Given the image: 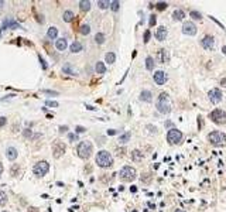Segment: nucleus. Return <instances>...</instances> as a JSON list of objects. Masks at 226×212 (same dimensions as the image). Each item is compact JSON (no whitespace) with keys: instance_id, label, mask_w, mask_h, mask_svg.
<instances>
[{"instance_id":"17","label":"nucleus","mask_w":226,"mask_h":212,"mask_svg":"<svg viewBox=\"0 0 226 212\" xmlns=\"http://www.w3.org/2000/svg\"><path fill=\"white\" fill-rule=\"evenodd\" d=\"M139 99L143 100V102H151V99H153V94H151V91H141Z\"/></svg>"},{"instance_id":"1","label":"nucleus","mask_w":226,"mask_h":212,"mask_svg":"<svg viewBox=\"0 0 226 212\" xmlns=\"http://www.w3.org/2000/svg\"><path fill=\"white\" fill-rule=\"evenodd\" d=\"M171 99H170V95L167 92H162L158 96V100H157V110L160 113H170L171 112Z\"/></svg>"},{"instance_id":"45","label":"nucleus","mask_w":226,"mask_h":212,"mask_svg":"<svg viewBox=\"0 0 226 212\" xmlns=\"http://www.w3.org/2000/svg\"><path fill=\"white\" fill-rule=\"evenodd\" d=\"M59 130H61V132H65V130H67V127H65V126H61V127H59Z\"/></svg>"},{"instance_id":"31","label":"nucleus","mask_w":226,"mask_h":212,"mask_svg":"<svg viewBox=\"0 0 226 212\" xmlns=\"http://www.w3.org/2000/svg\"><path fill=\"white\" fill-rule=\"evenodd\" d=\"M110 4V1H108V0H99L98 1V6L100 7V9H108Z\"/></svg>"},{"instance_id":"26","label":"nucleus","mask_w":226,"mask_h":212,"mask_svg":"<svg viewBox=\"0 0 226 212\" xmlns=\"http://www.w3.org/2000/svg\"><path fill=\"white\" fill-rule=\"evenodd\" d=\"M64 20L67 21V23L72 21V20H74V13L69 12V10H68V12H65V13H64Z\"/></svg>"},{"instance_id":"14","label":"nucleus","mask_w":226,"mask_h":212,"mask_svg":"<svg viewBox=\"0 0 226 212\" xmlns=\"http://www.w3.org/2000/svg\"><path fill=\"white\" fill-rule=\"evenodd\" d=\"M156 38L158 40V41H164V40L167 38V29H165V27H160V29H157Z\"/></svg>"},{"instance_id":"4","label":"nucleus","mask_w":226,"mask_h":212,"mask_svg":"<svg viewBox=\"0 0 226 212\" xmlns=\"http://www.w3.org/2000/svg\"><path fill=\"white\" fill-rule=\"evenodd\" d=\"M208 140L211 141V144H214V146H225L226 144V136L223 135L222 132L215 130V132H211V133H209Z\"/></svg>"},{"instance_id":"32","label":"nucleus","mask_w":226,"mask_h":212,"mask_svg":"<svg viewBox=\"0 0 226 212\" xmlns=\"http://www.w3.org/2000/svg\"><path fill=\"white\" fill-rule=\"evenodd\" d=\"M119 6H120L119 1H112V3H110V9H112L113 12H117V10H119Z\"/></svg>"},{"instance_id":"16","label":"nucleus","mask_w":226,"mask_h":212,"mask_svg":"<svg viewBox=\"0 0 226 212\" xmlns=\"http://www.w3.org/2000/svg\"><path fill=\"white\" fill-rule=\"evenodd\" d=\"M6 156H7V159L10 160V161H14V160L17 159V150L14 147H7V150H6Z\"/></svg>"},{"instance_id":"34","label":"nucleus","mask_w":226,"mask_h":212,"mask_svg":"<svg viewBox=\"0 0 226 212\" xmlns=\"http://www.w3.org/2000/svg\"><path fill=\"white\" fill-rule=\"evenodd\" d=\"M129 139H130V133H124V135L120 137V140H119V141H120V143H126Z\"/></svg>"},{"instance_id":"2","label":"nucleus","mask_w":226,"mask_h":212,"mask_svg":"<svg viewBox=\"0 0 226 212\" xmlns=\"http://www.w3.org/2000/svg\"><path fill=\"white\" fill-rule=\"evenodd\" d=\"M96 164L99 167H110V165L113 164V157L106 150H100L96 154Z\"/></svg>"},{"instance_id":"7","label":"nucleus","mask_w":226,"mask_h":212,"mask_svg":"<svg viewBox=\"0 0 226 212\" xmlns=\"http://www.w3.org/2000/svg\"><path fill=\"white\" fill-rule=\"evenodd\" d=\"M50 170V164L47 163V161H40V163H37L34 165V168H33V173H34V175L37 177H44L48 173Z\"/></svg>"},{"instance_id":"44","label":"nucleus","mask_w":226,"mask_h":212,"mask_svg":"<svg viewBox=\"0 0 226 212\" xmlns=\"http://www.w3.org/2000/svg\"><path fill=\"white\" fill-rule=\"evenodd\" d=\"M29 212H38V211H37L35 208H30V209H29Z\"/></svg>"},{"instance_id":"20","label":"nucleus","mask_w":226,"mask_h":212,"mask_svg":"<svg viewBox=\"0 0 226 212\" xmlns=\"http://www.w3.org/2000/svg\"><path fill=\"white\" fill-rule=\"evenodd\" d=\"M184 17H185L184 10H175V12L173 13V18H174L175 21H180V20H182Z\"/></svg>"},{"instance_id":"9","label":"nucleus","mask_w":226,"mask_h":212,"mask_svg":"<svg viewBox=\"0 0 226 212\" xmlns=\"http://www.w3.org/2000/svg\"><path fill=\"white\" fill-rule=\"evenodd\" d=\"M222 91L220 89H218V88H214V89H211L208 92V98H209V100L212 102V103H219L220 100H222Z\"/></svg>"},{"instance_id":"42","label":"nucleus","mask_w":226,"mask_h":212,"mask_svg":"<svg viewBox=\"0 0 226 212\" xmlns=\"http://www.w3.org/2000/svg\"><path fill=\"white\" fill-rule=\"evenodd\" d=\"M108 135H110V136L116 135V130H109V132H108Z\"/></svg>"},{"instance_id":"49","label":"nucleus","mask_w":226,"mask_h":212,"mask_svg":"<svg viewBox=\"0 0 226 212\" xmlns=\"http://www.w3.org/2000/svg\"><path fill=\"white\" fill-rule=\"evenodd\" d=\"M3 4H4V1H0V7L3 6Z\"/></svg>"},{"instance_id":"22","label":"nucleus","mask_w":226,"mask_h":212,"mask_svg":"<svg viewBox=\"0 0 226 212\" xmlns=\"http://www.w3.org/2000/svg\"><path fill=\"white\" fill-rule=\"evenodd\" d=\"M47 35H48V38H57V35H58V30L55 29V27H50L48 31H47Z\"/></svg>"},{"instance_id":"6","label":"nucleus","mask_w":226,"mask_h":212,"mask_svg":"<svg viewBox=\"0 0 226 212\" xmlns=\"http://www.w3.org/2000/svg\"><path fill=\"white\" fill-rule=\"evenodd\" d=\"M209 119H212L214 123L223 124V123H226V112L225 110H222V109H215V110L211 112Z\"/></svg>"},{"instance_id":"39","label":"nucleus","mask_w":226,"mask_h":212,"mask_svg":"<svg viewBox=\"0 0 226 212\" xmlns=\"http://www.w3.org/2000/svg\"><path fill=\"white\" fill-rule=\"evenodd\" d=\"M38 58H40V62H41V65H42V68L45 69V68H47V64H45V62H44V59H42V57H41V55H38Z\"/></svg>"},{"instance_id":"40","label":"nucleus","mask_w":226,"mask_h":212,"mask_svg":"<svg viewBox=\"0 0 226 212\" xmlns=\"http://www.w3.org/2000/svg\"><path fill=\"white\" fill-rule=\"evenodd\" d=\"M6 118H0V127H3V126H4V124H6Z\"/></svg>"},{"instance_id":"29","label":"nucleus","mask_w":226,"mask_h":212,"mask_svg":"<svg viewBox=\"0 0 226 212\" xmlns=\"http://www.w3.org/2000/svg\"><path fill=\"white\" fill-rule=\"evenodd\" d=\"M133 160L134 161H141V160H143V154L140 153V151H137V150H134L133 151Z\"/></svg>"},{"instance_id":"23","label":"nucleus","mask_w":226,"mask_h":212,"mask_svg":"<svg viewBox=\"0 0 226 212\" xmlns=\"http://www.w3.org/2000/svg\"><path fill=\"white\" fill-rule=\"evenodd\" d=\"M95 69H96V72H98V74H105V72H106V67H105V64L102 62V61H99V62H96Z\"/></svg>"},{"instance_id":"28","label":"nucleus","mask_w":226,"mask_h":212,"mask_svg":"<svg viewBox=\"0 0 226 212\" xmlns=\"http://www.w3.org/2000/svg\"><path fill=\"white\" fill-rule=\"evenodd\" d=\"M95 41L98 42V44H103V42H105V34H102V33H98V34L95 35Z\"/></svg>"},{"instance_id":"11","label":"nucleus","mask_w":226,"mask_h":212,"mask_svg":"<svg viewBox=\"0 0 226 212\" xmlns=\"http://www.w3.org/2000/svg\"><path fill=\"white\" fill-rule=\"evenodd\" d=\"M215 44V38L212 35H205L202 40H201V45H202L205 50H212Z\"/></svg>"},{"instance_id":"18","label":"nucleus","mask_w":226,"mask_h":212,"mask_svg":"<svg viewBox=\"0 0 226 212\" xmlns=\"http://www.w3.org/2000/svg\"><path fill=\"white\" fill-rule=\"evenodd\" d=\"M55 47H57V50H59V51L67 50V47H68L67 40H65V38H59V40H57V41H55Z\"/></svg>"},{"instance_id":"15","label":"nucleus","mask_w":226,"mask_h":212,"mask_svg":"<svg viewBox=\"0 0 226 212\" xmlns=\"http://www.w3.org/2000/svg\"><path fill=\"white\" fill-rule=\"evenodd\" d=\"M65 153V146L62 143H57L55 146H54V156L55 157H59V156H62Z\"/></svg>"},{"instance_id":"10","label":"nucleus","mask_w":226,"mask_h":212,"mask_svg":"<svg viewBox=\"0 0 226 212\" xmlns=\"http://www.w3.org/2000/svg\"><path fill=\"white\" fill-rule=\"evenodd\" d=\"M182 33L185 35H195L197 34V26L192 21H185L182 26Z\"/></svg>"},{"instance_id":"5","label":"nucleus","mask_w":226,"mask_h":212,"mask_svg":"<svg viewBox=\"0 0 226 212\" xmlns=\"http://www.w3.org/2000/svg\"><path fill=\"white\" fill-rule=\"evenodd\" d=\"M120 178H122L123 181H133L136 175H137V173L134 170L133 167H130V165H126V167H123L122 170H120Z\"/></svg>"},{"instance_id":"41","label":"nucleus","mask_w":226,"mask_h":212,"mask_svg":"<svg viewBox=\"0 0 226 212\" xmlns=\"http://www.w3.org/2000/svg\"><path fill=\"white\" fill-rule=\"evenodd\" d=\"M85 127H81V126H78V127H76V133H83V132H85Z\"/></svg>"},{"instance_id":"19","label":"nucleus","mask_w":226,"mask_h":212,"mask_svg":"<svg viewBox=\"0 0 226 212\" xmlns=\"http://www.w3.org/2000/svg\"><path fill=\"white\" fill-rule=\"evenodd\" d=\"M69 50H71V53H79V51H82V44L78 41H74L71 44Z\"/></svg>"},{"instance_id":"3","label":"nucleus","mask_w":226,"mask_h":212,"mask_svg":"<svg viewBox=\"0 0 226 212\" xmlns=\"http://www.w3.org/2000/svg\"><path fill=\"white\" fill-rule=\"evenodd\" d=\"M92 150H93V146L91 141H81L79 143V146L76 148V151H78V156L81 157V159H89L91 157V154H92Z\"/></svg>"},{"instance_id":"27","label":"nucleus","mask_w":226,"mask_h":212,"mask_svg":"<svg viewBox=\"0 0 226 212\" xmlns=\"http://www.w3.org/2000/svg\"><path fill=\"white\" fill-rule=\"evenodd\" d=\"M79 31H81V34H82V35H88L89 33H91V27H89L88 24H83V26L81 27V30H79Z\"/></svg>"},{"instance_id":"33","label":"nucleus","mask_w":226,"mask_h":212,"mask_svg":"<svg viewBox=\"0 0 226 212\" xmlns=\"http://www.w3.org/2000/svg\"><path fill=\"white\" fill-rule=\"evenodd\" d=\"M157 9H158V10H160V12H161V10H165V9H167V3H165V1H160V3H157Z\"/></svg>"},{"instance_id":"25","label":"nucleus","mask_w":226,"mask_h":212,"mask_svg":"<svg viewBox=\"0 0 226 212\" xmlns=\"http://www.w3.org/2000/svg\"><path fill=\"white\" fill-rule=\"evenodd\" d=\"M146 68H147L148 71L154 69V61H153L151 57H147V58H146Z\"/></svg>"},{"instance_id":"30","label":"nucleus","mask_w":226,"mask_h":212,"mask_svg":"<svg viewBox=\"0 0 226 212\" xmlns=\"http://www.w3.org/2000/svg\"><path fill=\"white\" fill-rule=\"evenodd\" d=\"M7 202V195L6 192H3V191H0V206H3L4 204Z\"/></svg>"},{"instance_id":"24","label":"nucleus","mask_w":226,"mask_h":212,"mask_svg":"<svg viewBox=\"0 0 226 212\" xmlns=\"http://www.w3.org/2000/svg\"><path fill=\"white\" fill-rule=\"evenodd\" d=\"M79 7H81V10H83V12H88V10L91 9V1L82 0V1H79Z\"/></svg>"},{"instance_id":"48","label":"nucleus","mask_w":226,"mask_h":212,"mask_svg":"<svg viewBox=\"0 0 226 212\" xmlns=\"http://www.w3.org/2000/svg\"><path fill=\"white\" fill-rule=\"evenodd\" d=\"M222 51H223V54H226V45L223 48H222Z\"/></svg>"},{"instance_id":"21","label":"nucleus","mask_w":226,"mask_h":212,"mask_svg":"<svg viewBox=\"0 0 226 212\" xmlns=\"http://www.w3.org/2000/svg\"><path fill=\"white\" fill-rule=\"evenodd\" d=\"M105 59H106V62L108 64H113L115 61H116V54L115 53H108L105 55Z\"/></svg>"},{"instance_id":"38","label":"nucleus","mask_w":226,"mask_h":212,"mask_svg":"<svg viewBox=\"0 0 226 212\" xmlns=\"http://www.w3.org/2000/svg\"><path fill=\"white\" fill-rule=\"evenodd\" d=\"M45 105L47 106H52V107H58V103H57V102H51V100H47Z\"/></svg>"},{"instance_id":"46","label":"nucleus","mask_w":226,"mask_h":212,"mask_svg":"<svg viewBox=\"0 0 226 212\" xmlns=\"http://www.w3.org/2000/svg\"><path fill=\"white\" fill-rule=\"evenodd\" d=\"M1 173H3V164L0 163V175H1Z\"/></svg>"},{"instance_id":"35","label":"nucleus","mask_w":226,"mask_h":212,"mask_svg":"<svg viewBox=\"0 0 226 212\" xmlns=\"http://www.w3.org/2000/svg\"><path fill=\"white\" fill-rule=\"evenodd\" d=\"M150 37H151L150 30H146V33H144V40H143V41H144V42H148V41H150Z\"/></svg>"},{"instance_id":"36","label":"nucleus","mask_w":226,"mask_h":212,"mask_svg":"<svg viewBox=\"0 0 226 212\" xmlns=\"http://www.w3.org/2000/svg\"><path fill=\"white\" fill-rule=\"evenodd\" d=\"M148 23H150L151 27H153V26H156L157 18H156V16H154V14H153V16H150V21H148Z\"/></svg>"},{"instance_id":"8","label":"nucleus","mask_w":226,"mask_h":212,"mask_svg":"<svg viewBox=\"0 0 226 212\" xmlns=\"http://www.w3.org/2000/svg\"><path fill=\"white\" fill-rule=\"evenodd\" d=\"M167 140L170 141L171 144H178V143L182 140V133H181V130H178V129H171V130H168Z\"/></svg>"},{"instance_id":"43","label":"nucleus","mask_w":226,"mask_h":212,"mask_svg":"<svg viewBox=\"0 0 226 212\" xmlns=\"http://www.w3.org/2000/svg\"><path fill=\"white\" fill-rule=\"evenodd\" d=\"M45 94H50V95H57V92H52V91H45Z\"/></svg>"},{"instance_id":"12","label":"nucleus","mask_w":226,"mask_h":212,"mask_svg":"<svg viewBox=\"0 0 226 212\" xmlns=\"http://www.w3.org/2000/svg\"><path fill=\"white\" fill-rule=\"evenodd\" d=\"M154 82L157 85H164V83L167 82V74L164 71H157L156 74H154Z\"/></svg>"},{"instance_id":"50","label":"nucleus","mask_w":226,"mask_h":212,"mask_svg":"<svg viewBox=\"0 0 226 212\" xmlns=\"http://www.w3.org/2000/svg\"><path fill=\"white\" fill-rule=\"evenodd\" d=\"M3 212H4V211H3Z\"/></svg>"},{"instance_id":"47","label":"nucleus","mask_w":226,"mask_h":212,"mask_svg":"<svg viewBox=\"0 0 226 212\" xmlns=\"http://www.w3.org/2000/svg\"><path fill=\"white\" fill-rule=\"evenodd\" d=\"M174 212H185V211H184V209H175Z\"/></svg>"},{"instance_id":"37","label":"nucleus","mask_w":226,"mask_h":212,"mask_svg":"<svg viewBox=\"0 0 226 212\" xmlns=\"http://www.w3.org/2000/svg\"><path fill=\"white\" fill-rule=\"evenodd\" d=\"M191 17L197 18V20H199V18H202V17H201V13H198V12H191Z\"/></svg>"},{"instance_id":"13","label":"nucleus","mask_w":226,"mask_h":212,"mask_svg":"<svg viewBox=\"0 0 226 212\" xmlns=\"http://www.w3.org/2000/svg\"><path fill=\"white\" fill-rule=\"evenodd\" d=\"M157 58H158V61L162 62V64H168V62H170V53H168L165 48H162V50H160V51L157 53Z\"/></svg>"}]
</instances>
